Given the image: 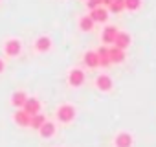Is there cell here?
I'll use <instances>...</instances> for the list:
<instances>
[{"instance_id": "obj_1", "label": "cell", "mask_w": 156, "mask_h": 147, "mask_svg": "<svg viewBox=\"0 0 156 147\" xmlns=\"http://www.w3.org/2000/svg\"><path fill=\"white\" fill-rule=\"evenodd\" d=\"M75 118V109L72 107V105H61L59 109H57V120L61 121V123H70L72 120Z\"/></svg>"}, {"instance_id": "obj_2", "label": "cell", "mask_w": 156, "mask_h": 147, "mask_svg": "<svg viewBox=\"0 0 156 147\" xmlns=\"http://www.w3.org/2000/svg\"><path fill=\"white\" fill-rule=\"evenodd\" d=\"M4 52L8 57H17L20 52H22V44L19 39H8L4 42Z\"/></svg>"}, {"instance_id": "obj_3", "label": "cell", "mask_w": 156, "mask_h": 147, "mask_svg": "<svg viewBox=\"0 0 156 147\" xmlns=\"http://www.w3.org/2000/svg\"><path fill=\"white\" fill-rule=\"evenodd\" d=\"M68 83H70V87H81L85 83V74H83V70H79V68L70 70V74H68Z\"/></svg>"}, {"instance_id": "obj_4", "label": "cell", "mask_w": 156, "mask_h": 147, "mask_svg": "<svg viewBox=\"0 0 156 147\" xmlns=\"http://www.w3.org/2000/svg\"><path fill=\"white\" fill-rule=\"evenodd\" d=\"M30 120H31V116L26 110H22V109H17V112L13 114V121L19 127H30Z\"/></svg>"}, {"instance_id": "obj_5", "label": "cell", "mask_w": 156, "mask_h": 147, "mask_svg": "<svg viewBox=\"0 0 156 147\" xmlns=\"http://www.w3.org/2000/svg\"><path fill=\"white\" fill-rule=\"evenodd\" d=\"M22 110H26L30 116L41 112V103H39V99H37V98H28L26 103H24V107H22Z\"/></svg>"}, {"instance_id": "obj_6", "label": "cell", "mask_w": 156, "mask_h": 147, "mask_svg": "<svg viewBox=\"0 0 156 147\" xmlns=\"http://www.w3.org/2000/svg\"><path fill=\"white\" fill-rule=\"evenodd\" d=\"M112 44H114L116 48H121V50L129 48V44H130V37H129V33H125V31H118V35H116V39H114Z\"/></svg>"}, {"instance_id": "obj_7", "label": "cell", "mask_w": 156, "mask_h": 147, "mask_svg": "<svg viewBox=\"0 0 156 147\" xmlns=\"http://www.w3.org/2000/svg\"><path fill=\"white\" fill-rule=\"evenodd\" d=\"M90 19H92L94 22H105V20L108 19V11H107L103 6H99V8L92 9V13H90Z\"/></svg>"}, {"instance_id": "obj_8", "label": "cell", "mask_w": 156, "mask_h": 147, "mask_svg": "<svg viewBox=\"0 0 156 147\" xmlns=\"http://www.w3.org/2000/svg\"><path fill=\"white\" fill-rule=\"evenodd\" d=\"M26 99H28L26 92L17 90V92H13V96H11V105H13L15 109H22V107H24V103H26Z\"/></svg>"}, {"instance_id": "obj_9", "label": "cell", "mask_w": 156, "mask_h": 147, "mask_svg": "<svg viewBox=\"0 0 156 147\" xmlns=\"http://www.w3.org/2000/svg\"><path fill=\"white\" fill-rule=\"evenodd\" d=\"M116 35H118V28H114V26H107V28L103 30L101 39H103V42H105V44H112V42H114V39H116Z\"/></svg>"}, {"instance_id": "obj_10", "label": "cell", "mask_w": 156, "mask_h": 147, "mask_svg": "<svg viewBox=\"0 0 156 147\" xmlns=\"http://www.w3.org/2000/svg\"><path fill=\"white\" fill-rule=\"evenodd\" d=\"M51 48V39L50 37H39L37 41H35V50L37 52H41V53H44V52H48Z\"/></svg>"}, {"instance_id": "obj_11", "label": "cell", "mask_w": 156, "mask_h": 147, "mask_svg": "<svg viewBox=\"0 0 156 147\" xmlns=\"http://www.w3.org/2000/svg\"><path fill=\"white\" fill-rule=\"evenodd\" d=\"M108 57H110V63H123L125 61V50L121 48H108Z\"/></svg>"}, {"instance_id": "obj_12", "label": "cell", "mask_w": 156, "mask_h": 147, "mask_svg": "<svg viewBox=\"0 0 156 147\" xmlns=\"http://www.w3.org/2000/svg\"><path fill=\"white\" fill-rule=\"evenodd\" d=\"M39 134L42 136V138H51L53 134H55V125L51 123V121H44L41 127H39Z\"/></svg>"}, {"instance_id": "obj_13", "label": "cell", "mask_w": 156, "mask_h": 147, "mask_svg": "<svg viewBox=\"0 0 156 147\" xmlns=\"http://www.w3.org/2000/svg\"><path fill=\"white\" fill-rule=\"evenodd\" d=\"M114 143H116V147H130L132 145V136L129 132H119L116 136Z\"/></svg>"}, {"instance_id": "obj_14", "label": "cell", "mask_w": 156, "mask_h": 147, "mask_svg": "<svg viewBox=\"0 0 156 147\" xmlns=\"http://www.w3.org/2000/svg\"><path fill=\"white\" fill-rule=\"evenodd\" d=\"M96 87H98L99 90H103V92H108V90L112 88V79H110L108 76H99V77L96 79Z\"/></svg>"}, {"instance_id": "obj_15", "label": "cell", "mask_w": 156, "mask_h": 147, "mask_svg": "<svg viewBox=\"0 0 156 147\" xmlns=\"http://www.w3.org/2000/svg\"><path fill=\"white\" fill-rule=\"evenodd\" d=\"M83 61H85V64H87L88 68H96V66H99V57H98L96 52H87L85 57H83Z\"/></svg>"}, {"instance_id": "obj_16", "label": "cell", "mask_w": 156, "mask_h": 147, "mask_svg": "<svg viewBox=\"0 0 156 147\" xmlns=\"http://www.w3.org/2000/svg\"><path fill=\"white\" fill-rule=\"evenodd\" d=\"M96 53H98V57H99V66H110V64H112V63H110V57H108V48L101 46Z\"/></svg>"}, {"instance_id": "obj_17", "label": "cell", "mask_w": 156, "mask_h": 147, "mask_svg": "<svg viewBox=\"0 0 156 147\" xmlns=\"http://www.w3.org/2000/svg\"><path fill=\"white\" fill-rule=\"evenodd\" d=\"M44 121H46V118H44V116H42L41 112H37V114H33V116H31V120H30V127H31V129H37V131H39V127H41V125H42Z\"/></svg>"}, {"instance_id": "obj_18", "label": "cell", "mask_w": 156, "mask_h": 147, "mask_svg": "<svg viewBox=\"0 0 156 147\" xmlns=\"http://www.w3.org/2000/svg\"><path fill=\"white\" fill-rule=\"evenodd\" d=\"M79 28H81L83 31H92V28H94V20L90 19V15H88V17H83V19L79 20Z\"/></svg>"}, {"instance_id": "obj_19", "label": "cell", "mask_w": 156, "mask_h": 147, "mask_svg": "<svg viewBox=\"0 0 156 147\" xmlns=\"http://www.w3.org/2000/svg\"><path fill=\"white\" fill-rule=\"evenodd\" d=\"M108 8H110L112 13H121V11L125 9V0H114Z\"/></svg>"}, {"instance_id": "obj_20", "label": "cell", "mask_w": 156, "mask_h": 147, "mask_svg": "<svg viewBox=\"0 0 156 147\" xmlns=\"http://www.w3.org/2000/svg\"><path fill=\"white\" fill-rule=\"evenodd\" d=\"M140 6H141V0H125V9L136 11V9H140Z\"/></svg>"}, {"instance_id": "obj_21", "label": "cell", "mask_w": 156, "mask_h": 147, "mask_svg": "<svg viewBox=\"0 0 156 147\" xmlns=\"http://www.w3.org/2000/svg\"><path fill=\"white\" fill-rule=\"evenodd\" d=\"M87 6H88V9H96V8L103 6V0H88Z\"/></svg>"}, {"instance_id": "obj_22", "label": "cell", "mask_w": 156, "mask_h": 147, "mask_svg": "<svg viewBox=\"0 0 156 147\" xmlns=\"http://www.w3.org/2000/svg\"><path fill=\"white\" fill-rule=\"evenodd\" d=\"M4 66H6V64H4V61H2V59H0V74H2V72H4Z\"/></svg>"}, {"instance_id": "obj_23", "label": "cell", "mask_w": 156, "mask_h": 147, "mask_svg": "<svg viewBox=\"0 0 156 147\" xmlns=\"http://www.w3.org/2000/svg\"><path fill=\"white\" fill-rule=\"evenodd\" d=\"M112 2H114V0H103V4H105V6H110Z\"/></svg>"}]
</instances>
